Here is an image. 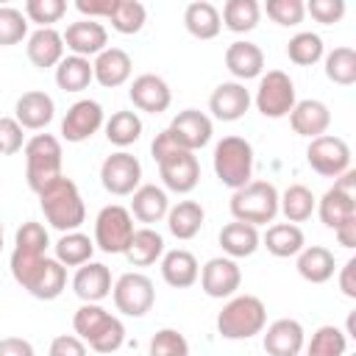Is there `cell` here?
Here are the masks:
<instances>
[{
  "instance_id": "3957f363",
  "label": "cell",
  "mask_w": 356,
  "mask_h": 356,
  "mask_svg": "<svg viewBox=\"0 0 356 356\" xmlns=\"http://www.w3.org/2000/svg\"><path fill=\"white\" fill-rule=\"evenodd\" d=\"M72 328L97 353H114L125 342V325L100 303H83L72 317Z\"/></svg>"
},
{
  "instance_id": "f546056e",
  "label": "cell",
  "mask_w": 356,
  "mask_h": 356,
  "mask_svg": "<svg viewBox=\"0 0 356 356\" xmlns=\"http://www.w3.org/2000/svg\"><path fill=\"white\" fill-rule=\"evenodd\" d=\"M337 270V261H334V253L323 245H303L298 250V273L303 281L309 284H325Z\"/></svg>"
},
{
  "instance_id": "60d3db41",
  "label": "cell",
  "mask_w": 356,
  "mask_h": 356,
  "mask_svg": "<svg viewBox=\"0 0 356 356\" xmlns=\"http://www.w3.org/2000/svg\"><path fill=\"white\" fill-rule=\"evenodd\" d=\"M108 22H111V28H114L117 33L131 36V33H139V31L145 28V22H147V11H145L142 0H120L117 8L111 11Z\"/></svg>"
},
{
  "instance_id": "6da1fadb",
  "label": "cell",
  "mask_w": 356,
  "mask_h": 356,
  "mask_svg": "<svg viewBox=\"0 0 356 356\" xmlns=\"http://www.w3.org/2000/svg\"><path fill=\"white\" fill-rule=\"evenodd\" d=\"M11 275L25 292L39 300H56L67 286V267L58 259H47L44 253L19 248H14L11 253Z\"/></svg>"
},
{
  "instance_id": "4dcf8cb0",
  "label": "cell",
  "mask_w": 356,
  "mask_h": 356,
  "mask_svg": "<svg viewBox=\"0 0 356 356\" xmlns=\"http://www.w3.org/2000/svg\"><path fill=\"white\" fill-rule=\"evenodd\" d=\"M203 206L197 200H178L172 209H167V228L175 239H192L203 228Z\"/></svg>"
},
{
  "instance_id": "8992f818",
  "label": "cell",
  "mask_w": 356,
  "mask_h": 356,
  "mask_svg": "<svg viewBox=\"0 0 356 356\" xmlns=\"http://www.w3.org/2000/svg\"><path fill=\"white\" fill-rule=\"evenodd\" d=\"M61 172V142L53 134H36L25 142V178L33 192H42Z\"/></svg>"
},
{
  "instance_id": "7c38bea8",
  "label": "cell",
  "mask_w": 356,
  "mask_h": 356,
  "mask_svg": "<svg viewBox=\"0 0 356 356\" xmlns=\"http://www.w3.org/2000/svg\"><path fill=\"white\" fill-rule=\"evenodd\" d=\"M159 175L164 181V186L170 192H178V195H186L197 186L200 181V164H197V156L195 150H186V147H172L170 153H164L159 161Z\"/></svg>"
},
{
  "instance_id": "7dc6e473",
  "label": "cell",
  "mask_w": 356,
  "mask_h": 356,
  "mask_svg": "<svg viewBox=\"0 0 356 356\" xmlns=\"http://www.w3.org/2000/svg\"><path fill=\"white\" fill-rule=\"evenodd\" d=\"M50 245V236H47V228L36 220H28L17 228V236H14V248L19 250H31V253H44Z\"/></svg>"
},
{
  "instance_id": "6f0895ef",
  "label": "cell",
  "mask_w": 356,
  "mask_h": 356,
  "mask_svg": "<svg viewBox=\"0 0 356 356\" xmlns=\"http://www.w3.org/2000/svg\"><path fill=\"white\" fill-rule=\"evenodd\" d=\"M334 234H337V239H339V245L342 248H356V217H348L345 222H339L337 228H334Z\"/></svg>"
},
{
  "instance_id": "1f68e13d",
  "label": "cell",
  "mask_w": 356,
  "mask_h": 356,
  "mask_svg": "<svg viewBox=\"0 0 356 356\" xmlns=\"http://www.w3.org/2000/svg\"><path fill=\"white\" fill-rule=\"evenodd\" d=\"M184 25L195 39H214L222 28V19L209 0H195L184 11Z\"/></svg>"
},
{
  "instance_id": "f5cc1de1",
  "label": "cell",
  "mask_w": 356,
  "mask_h": 356,
  "mask_svg": "<svg viewBox=\"0 0 356 356\" xmlns=\"http://www.w3.org/2000/svg\"><path fill=\"white\" fill-rule=\"evenodd\" d=\"M83 353H86V342L78 334L75 337L61 334L50 342V356H83Z\"/></svg>"
},
{
  "instance_id": "8d00e7d4",
  "label": "cell",
  "mask_w": 356,
  "mask_h": 356,
  "mask_svg": "<svg viewBox=\"0 0 356 356\" xmlns=\"http://www.w3.org/2000/svg\"><path fill=\"white\" fill-rule=\"evenodd\" d=\"M314 209H317L323 225L334 231V228H337L339 222H345L348 217H356V197H350V195H345V192H339V189L331 186V189L320 197V203H317Z\"/></svg>"
},
{
  "instance_id": "681fc988",
  "label": "cell",
  "mask_w": 356,
  "mask_h": 356,
  "mask_svg": "<svg viewBox=\"0 0 356 356\" xmlns=\"http://www.w3.org/2000/svg\"><path fill=\"white\" fill-rule=\"evenodd\" d=\"M189 342L175 328H161L150 339V356H186Z\"/></svg>"
},
{
  "instance_id": "ee69618b",
  "label": "cell",
  "mask_w": 356,
  "mask_h": 356,
  "mask_svg": "<svg viewBox=\"0 0 356 356\" xmlns=\"http://www.w3.org/2000/svg\"><path fill=\"white\" fill-rule=\"evenodd\" d=\"M348 348V339H345V331L337 328V325H320L309 342V353L312 356H339L345 353Z\"/></svg>"
},
{
  "instance_id": "2e32d148",
  "label": "cell",
  "mask_w": 356,
  "mask_h": 356,
  "mask_svg": "<svg viewBox=\"0 0 356 356\" xmlns=\"http://www.w3.org/2000/svg\"><path fill=\"white\" fill-rule=\"evenodd\" d=\"M170 136L175 139V145L186 147V150H200L203 145H209L211 139V120L197 111V108H184L172 117V122L167 125Z\"/></svg>"
},
{
  "instance_id": "f1b7e54d",
  "label": "cell",
  "mask_w": 356,
  "mask_h": 356,
  "mask_svg": "<svg viewBox=\"0 0 356 356\" xmlns=\"http://www.w3.org/2000/svg\"><path fill=\"white\" fill-rule=\"evenodd\" d=\"M261 245V236L256 231V225L250 222H242V220H234L228 225H222L220 231V248L231 256V259H245V256H253Z\"/></svg>"
},
{
  "instance_id": "680465c9",
  "label": "cell",
  "mask_w": 356,
  "mask_h": 356,
  "mask_svg": "<svg viewBox=\"0 0 356 356\" xmlns=\"http://www.w3.org/2000/svg\"><path fill=\"white\" fill-rule=\"evenodd\" d=\"M334 189H339V192H345V195H350V197H356V170H345V172H339L337 178H334Z\"/></svg>"
},
{
  "instance_id": "4fadbf2b",
  "label": "cell",
  "mask_w": 356,
  "mask_h": 356,
  "mask_svg": "<svg viewBox=\"0 0 356 356\" xmlns=\"http://www.w3.org/2000/svg\"><path fill=\"white\" fill-rule=\"evenodd\" d=\"M142 181V164L136 156L120 150V153H111L106 156V161L100 164V184L106 192L117 195V197H125L131 195Z\"/></svg>"
},
{
  "instance_id": "5bb4252c",
  "label": "cell",
  "mask_w": 356,
  "mask_h": 356,
  "mask_svg": "<svg viewBox=\"0 0 356 356\" xmlns=\"http://www.w3.org/2000/svg\"><path fill=\"white\" fill-rule=\"evenodd\" d=\"M197 278L209 298H231L242 284V270L231 256H217L203 264Z\"/></svg>"
},
{
  "instance_id": "603a6c76",
  "label": "cell",
  "mask_w": 356,
  "mask_h": 356,
  "mask_svg": "<svg viewBox=\"0 0 356 356\" xmlns=\"http://www.w3.org/2000/svg\"><path fill=\"white\" fill-rule=\"evenodd\" d=\"M289 117V125L298 136H306V139H314L320 134L328 131L331 125V111L323 100H295L292 111L286 114Z\"/></svg>"
},
{
  "instance_id": "f35d334b",
  "label": "cell",
  "mask_w": 356,
  "mask_h": 356,
  "mask_svg": "<svg viewBox=\"0 0 356 356\" xmlns=\"http://www.w3.org/2000/svg\"><path fill=\"white\" fill-rule=\"evenodd\" d=\"M92 253H95V239H89L86 234H81L78 228L75 231H64L61 239L56 242V259L64 267H78V264L89 261Z\"/></svg>"
},
{
  "instance_id": "cb8c5ba5",
  "label": "cell",
  "mask_w": 356,
  "mask_h": 356,
  "mask_svg": "<svg viewBox=\"0 0 356 356\" xmlns=\"http://www.w3.org/2000/svg\"><path fill=\"white\" fill-rule=\"evenodd\" d=\"M64 50H67V47H64V36H61L53 25L36 28V31L28 36V44H25V53H28L31 64L39 67V70L56 67V64L64 58Z\"/></svg>"
},
{
  "instance_id": "30bf717a",
  "label": "cell",
  "mask_w": 356,
  "mask_h": 356,
  "mask_svg": "<svg viewBox=\"0 0 356 356\" xmlns=\"http://www.w3.org/2000/svg\"><path fill=\"white\" fill-rule=\"evenodd\" d=\"M111 295L117 312H122L125 317H145L153 309L156 286L145 273H125L111 286Z\"/></svg>"
},
{
  "instance_id": "bcb514c9",
  "label": "cell",
  "mask_w": 356,
  "mask_h": 356,
  "mask_svg": "<svg viewBox=\"0 0 356 356\" xmlns=\"http://www.w3.org/2000/svg\"><path fill=\"white\" fill-rule=\"evenodd\" d=\"M64 14H67V0H25V17L39 28L58 22Z\"/></svg>"
},
{
  "instance_id": "8fae6325",
  "label": "cell",
  "mask_w": 356,
  "mask_h": 356,
  "mask_svg": "<svg viewBox=\"0 0 356 356\" xmlns=\"http://www.w3.org/2000/svg\"><path fill=\"white\" fill-rule=\"evenodd\" d=\"M306 161L309 167L323 175V178H337L339 172H345L350 167V147L345 139L331 136V134H320L309 142L306 147Z\"/></svg>"
},
{
  "instance_id": "d6986e66",
  "label": "cell",
  "mask_w": 356,
  "mask_h": 356,
  "mask_svg": "<svg viewBox=\"0 0 356 356\" xmlns=\"http://www.w3.org/2000/svg\"><path fill=\"white\" fill-rule=\"evenodd\" d=\"M64 36V47L75 56H97L103 47H108V31L95 19H78L70 22Z\"/></svg>"
},
{
  "instance_id": "ffe728a7",
  "label": "cell",
  "mask_w": 356,
  "mask_h": 356,
  "mask_svg": "<svg viewBox=\"0 0 356 356\" xmlns=\"http://www.w3.org/2000/svg\"><path fill=\"white\" fill-rule=\"evenodd\" d=\"M250 108V92L245 89V83L239 81H225L220 83L211 97H209V111L222 120V122H234L239 117H245V111Z\"/></svg>"
},
{
  "instance_id": "5b68a950",
  "label": "cell",
  "mask_w": 356,
  "mask_h": 356,
  "mask_svg": "<svg viewBox=\"0 0 356 356\" xmlns=\"http://www.w3.org/2000/svg\"><path fill=\"white\" fill-rule=\"evenodd\" d=\"M234 220L250 225H267L278 214V189L270 181H248L231 195Z\"/></svg>"
},
{
  "instance_id": "7a4b0ae2",
  "label": "cell",
  "mask_w": 356,
  "mask_h": 356,
  "mask_svg": "<svg viewBox=\"0 0 356 356\" xmlns=\"http://www.w3.org/2000/svg\"><path fill=\"white\" fill-rule=\"evenodd\" d=\"M36 195H39V206L44 211V220L61 234L81 228V222L86 220V206H83V197H81L72 178L58 175L56 181H50Z\"/></svg>"
},
{
  "instance_id": "db71d44e",
  "label": "cell",
  "mask_w": 356,
  "mask_h": 356,
  "mask_svg": "<svg viewBox=\"0 0 356 356\" xmlns=\"http://www.w3.org/2000/svg\"><path fill=\"white\" fill-rule=\"evenodd\" d=\"M117 3L120 0H75V8L89 19H95V17H106L108 19L111 11L117 8Z\"/></svg>"
},
{
  "instance_id": "f6af8a7d",
  "label": "cell",
  "mask_w": 356,
  "mask_h": 356,
  "mask_svg": "<svg viewBox=\"0 0 356 356\" xmlns=\"http://www.w3.org/2000/svg\"><path fill=\"white\" fill-rule=\"evenodd\" d=\"M28 36V17L14 6H0V44H19Z\"/></svg>"
},
{
  "instance_id": "52a82bcc",
  "label": "cell",
  "mask_w": 356,
  "mask_h": 356,
  "mask_svg": "<svg viewBox=\"0 0 356 356\" xmlns=\"http://www.w3.org/2000/svg\"><path fill=\"white\" fill-rule=\"evenodd\" d=\"M214 172L222 186L239 189L253 175V147L242 136H222L214 147Z\"/></svg>"
},
{
  "instance_id": "9a60e30c",
  "label": "cell",
  "mask_w": 356,
  "mask_h": 356,
  "mask_svg": "<svg viewBox=\"0 0 356 356\" xmlns=\"http://www.w3.org/2000/svg\"><path fill=\"white\" fill-rule=\"evenodd\" d=\"M103 125V106L97 100H78L67 108L61 120V136L67 142H86Z\"/></svg>"
},
{
  "instance_id": "816d5d0a",
  "label": "cell",
  "mask_w": 356,
  "mask_h": 356,
  "mask_svg": "<svg viewBox=\"0 0 356 356\" xmlns=\"http://www.w3.org/2000/svg\"><path fill=\"white\" fill-rule=\"evenodd\" d=\"M25 128L17 122V117H0V156H11L25 147Z\"/></svg>"
},
{
  "instance_id": "836d02e7",
  "label": "cell",
  "mask_w": 356,
  "mask_h": 356,
  "mask_svg": "<svg viewBox=\"0 0 356 356\" xmlns=\"http://www.w3.org/2000/svg\"><path fill=\"white\" fill-rule=\"evenodd\" d=\"M261 242H264V248L273 253V256H278V259H289V256H298V250L306 245V239H303V231L298 228V222H275V225H270L267 228V234L261 236Z\"/></svg>"
},
{
  "instance_id": "9c48e42d",
  "label": "cell",
  "mask_w": 356,
  "mask_h": 356,
  "mask_svg": "<svg viewBox=\"0 0 356 356\" xmlns=\"http://www.w3.org/2000/svg\"><path fill=\"white\" fill-rule=\"evenodd\" d=\"M259 114H264L267 120H281L292 111L295 106V83L286 72L281 70H270L267 75H261L256 97H253Z\"/></svg>"
},
{
  "instance_id": "44dd1931",
  "label": "cell",
  "mask_w": 356,
  "mask_h": 356,
  "mask_svg": "<svg viewBox=\"0 0 356 356\" xmlns=\"http://www.w3.org/2000/svg\"><path fill=\"white\" fill-rule=\"evenodd\" d=\"M14 117L22 128L28 131H42L53 122L56 117V103L47 92H39V89H31V92H22L17 106H14Z\"/></svg>"
},
{
  "instance_id": "277c9868",
  "label": "cell",
  "mask_w": 356,
  "mask_h": 356,
  "mask_svg": "<svg viewBox=\"0 0 356 356\" xmlns=\"http://www.w3.org/2000/svg\"><path fill=\"white\" fill-rule=\"evenodd\" d=\"M267 325V309L256 295H231L217 314V334L225 339H250Z\"/></svg>"
},
{
  "instance_id": "b9f144b4",
  "label": "cell",
  "mask_w": 356,
  "mask_h": 356,
  "mask_svg": "<svg viewBox=\"0 0 356 356\" xmlns=\"http://www.w3.org/2000/svg\"><path fill=\"white\" fill-rule=\"evenodd\" d=\"M325 78L339 83V86L356 83V50L353 47H334L325 56Z\"/></svg>"
},
{
  "instance_id": "e0dca14e",
  "label": "cell",
  "mask_w": 356,
  "mask_h": 356,
  "mask_svg": "<svg viewBox=\"0 0 356 356\" xmlns=\"http://www.w3.org/2000/svg\"><path fill=\"white\" fill-rule=\"evenodd\" d=\"M128 97H131V103L139 111H147V114H161L172 103V92H170L167 81L159 78V75H153V72L136 75L134 83H131V89H128Z\"/></svg>"
},
{
  "instance_id": "484cf974",
  "label": "cell",
  "mask_w": 356,
  "mask_h": 356,
  "mask_svg": "<svg viewBox=\"0 0 356 356\" xmlns=\"http://www.w3.org/2000/svg\"><path fill=\"white\" fill-rule=\"evenodd\" d=\"M225 67L228 72L236 78V81H250V78H259L261 70H264V53L259 44L253 42H231L228 50H225Z\"/></svg>"
},
{
  "instance_id": "ba28073f",
  "label": "cell",
  "mask_w": 356,
  "mask_h": 356,
  "mask_svg": "<svg viewBox=\"0 0 356 356\" xmlns=\"http://www.w3.org/2000/svg\"><path fill=\"white\" fill-rule=\"evenodd\" d=\"M134 231L136 228H134L131 209H125L120 203L103 206L95 220V248H100L103 253H125Z\"/></svg>"
},
{
  "instance_id": "94428289",
  "label": "cell",
  "mask_w": 356,
  "mask_h": 356,
  "mask_svg": "<svg viewBox=\"0 0 356 356\" xmlns=\"http://www.w3.org/2000/svg\"><path fill=\"white\" fill-rule=\"evenodd\" d=\"M8 3H11V0H0V6H8Z\"/></svg>"
},
{
  "instance_id": "7bdbcfd3",
  "label": "cell",
  "mask_w": 356,
  "mask_h": 356,
  "mask_svg": "<svg viewBox=\"0 0 356 356\" xmlns=\"http://www.w3.org/2000/svg\"><path fill=\"white\" fill-rule=\"evenodd\" d=\"M286 56L298 67H312V64H317L323 58V39L317 33H312V31H300V33H295L289 39Z\"/></svg>"
},
{
  "instance_id": "4316f807",
  "label": "cell",
  "mask_w": 356,
  "mask_h": 356,
  "mask_svg": "<svg viewBox=\"0 0 356 356\" xmlns=\"http://www.w3.org/2000/svg\"><path fill=\"white\" fill-rule=\"evenodd\" d=\"M167 209H170V197L156 184H139L131 192V214L139 222H159L167 217Z\"/></svg>"
},
{
  "instance_id": "d4e9b609",
  "label": "cell",
  "mask_w": 356,
  "mask_h": 356,
  "mask_svg": "<svg viewBox=\"0 0 356 356\" xmlns=\"http://www.w3.org/2000/svg\"><path fill=\"white\" fill-rule=\"evenodd\" d=\"M264 350L270 356H298L303 350V325L292 317H281L267 325Z\"/></svg>"
},
{
  "instance_id": "11a10c76",
  "label": "cell",
  "mask_w": 356,
  "mask_h": 356,
  "mask_svg": "<svg viewBox=\"0 0 356 356\" xmlns=\"http://www.w3.org/2000/svg\"><path fill=\"white\" fill-rule=\"evenodd\" d=\"M0 356H33V345L17 337L0 339Z\"/></svg>"
},
{
  "instance_id": "ab89813d",
  "label": "cell",
  "mask_w": 356,
  "mask_h": 356,
  "mask_svg": "<svg viewBox=\"0 0 356 356\" xmlns=\"http://www.w3.org/2000/svg\"><path fill=\"white\" fill-rule=\"evenodd\" d=\"M142 136V120L136 111H114L106 120V139L117 147H128Z\"/></svg>"
},
{
  "instance_id": "74e56055",
  "label": "cell",
  "mask_w": 356,
  "mask_h": 356,
  "mask_svg": "<svg viewBox=\"0 0 356 356\" xmlns=\"http://www.w3.org/2000/svg\"><path fill=\"white\" fill-rule=\"evenodd\" d=\"M222 25L234 33H248L259 25L261 19V6L259 0H225L222 14H220Z\"/></svg>"
},
{
  "instance_id": "83f0119b",
  "label": "cell",
  "mask_w": 356,
  "mask_h": 356,
  "mask_svg": "<svg viewBox=\"0 0 356 356\" xmlns=\"http://www.w3.org/2000/svg\"><path fill=\"white\" fill-rule=\"evenodd\" d=\"M197 275H200V264L189 250L175 248V250L161 253V278L170 286L186 289V286H192L197 281Z\"/></svg>"
},
{
  "instance_id": "d6a6232c",
  "label": "cell",
  "mask_w": 356,
  "mask_h": 356,
  "mask_svg": "<svg viewBox=\"0 0 356 356\" xmlns=\"http://www.w3.org/2000/svg\"><path fill=\"white\" fill-rule=\"evenodd\" d=\"M92 81H95V72H92V61L86 56L72 53L56 64V83L64 92H83Z\"/></svg>"
},
{
  "instance_id": "c3c4849f",
  "label": "cell",
  "mask_w": 356,
  "mask_h": 356,
  "mask_svg": "<svg viewBox=\"0 0 356 356\" xmlns=\"http://www.w3.org/2000/svg\"><path fill=\"white\" fill-rule=\"evenodd\" d=\"M264 11L273 22L289 28V25H300L303 17H306V6L303 0H267L264 3Z\"/></svg>"
},
{
  "instance_id": "91938a15",
  "label": "cell",
  "mask_w": 356,
  "mask_h": 356,
  "mask_svg": "<svg viewBox=\"0 0 356 356\" xmlns=\"http://www.w3.org/2000/svg\"><path fill=\"white\" fill-rule=\"evenodd\" d=\"M0 250H3V222H0Z\"/></svg>"
},
{
  "instance_id": "e575fe53",
  "label": "cell",
  "mask_w": 356,
  "mask_h": 356,
  "mask_svg": "<svg viewBox=\"0 0 356 356\" xmlns=\"http://www.w3.org/2000/svg\"><path fill=\"white\" fill-rule=\"evenodd\" d=\"M164 253V239L159 231L153 228H136L128 248H125V259L134 264V267H147V264H156Z\"/></svg>"
},
{
  "instance_id": "9f6ffc18",
  "label": "cell",
  "mask_w": 356,
  "mask_h": 356,
  "mask_svg": "<svg viewBox=\"0 0 356 356\" xmlns=\"http://www.w3.org/2000/svg\"><path fill=\"white\" fill-rule=\"evenodd\" d=\"M339 289L345 298H356V259H348L339 273Z\"/></svg>"
},
{
  "instance_id": "d590c367",
  "label": "cell",
  "mask_w": 356,
  "mask_h": 356,
  "mask_svg": "<svg viewBox=\"0 0 356 356\" xmlns=\"http://www.w3.org/2000/svg\"><path fill=\"white\" fill-rule=\"evenodd\" d=\"M314 195L309 186L303 184H292L284 189V195H278V211H284V217L289 222H306L314 214Z\"/></svg>"
},
{
  "instance_id": "f907efd6",
  "label": "cell",
  "mask_w": 356,
  "mask_h": 356,
  "mask_svg": "<svg viewBox=\"0 0 356 356\" xmlns=\"http://www.w3.org/2000/svg\"><path fill=\"white\" fill-rule=\"evenodd\" d=\"M303 6H306V14H309L314 22H320V25H334V22H339V19L345 17V11H348L345 0H306Z\"/></svg>"
},
{
  "instance_id": "7402d4cb",
  "label": "cell",
  "mask_w": 356,
  "mask_h": 356,
  "mask_svg": "<svg viewBox=\"0 0 356 356\" xmlns=\"http://www.w3.org/2000/svg\"><path fill=\"white\" fill-rule=\"evenodd\" d=\"M92 72H95V81L100 86L114 89V86H122L131 78L134 61L122 47H103L92 61Z\"/></svg>"
},
{
  "instance_id": "ac0fdd59",
  "label": "cell",
  "mask_w": 356,
  "mask_h": 356,
  "mask_svg": "<svg viewBox=\"0 0 356 356\" xmlns=\"http://www.w3.org/2000/svg\"><path fill=\"white\" fill-rule=\"evenodd\" d=\"M72 292L83 303H100L111 295V270L92 259L78 264V273L72 275Z\"/></svg>"
}]
</instances>
